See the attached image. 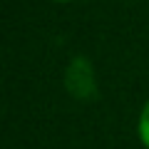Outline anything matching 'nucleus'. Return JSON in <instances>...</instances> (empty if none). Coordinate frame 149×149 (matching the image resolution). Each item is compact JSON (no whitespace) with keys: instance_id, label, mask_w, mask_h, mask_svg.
<instances>
[{"instance_id":"nucleus-2","label":"nucleus","mask_w":149,"mask_h":149,"mask_svg":"<svg viewBox=\"0 0 149 149\" xmlns=\"http://www.w3.org/2000/svg\"><path fill=\"white\" fill-rule=\"evenodd\" d=\"M55 3H72V0H55Z\"/></svg>"},{"instance_id":"nucleus-1","label":"nucleus","mask_w":149,"mask_h":149,"mask_svg":"<svg viewBox=\"0 0 149 149\" xmlns=\"http://www.w3.org/2000/svg\"><path fill=\"white\" fill-rule=\"evenodd\" d=\"M137 134H139V142L149 149V100L144 102L142 112H139V119H137Z\"/></svg>"}]
</instances>
